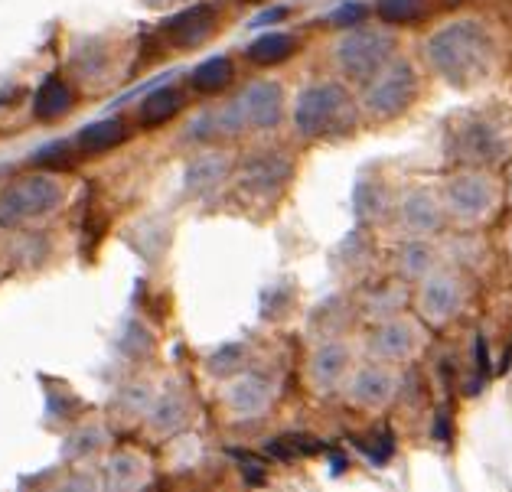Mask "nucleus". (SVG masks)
<instances>
[{"label": "nucleus", "instance_id": "1", "mask_svg": "<svg viewBox=\"0 0 512 492\" xmlns=\"http://www.w3.org/2000/svg\"><path fill=\"white\" fill-rule=\"evenodd\" d=\"M424 59L428 66L454 88H473L496 72L499 43L486 20L460 17L437 27L424 40Z\"/></svg>", "mask_w": 512, "mask_h": 492}, {"label": "nucleus", "instance_id": "2", "mask_svg": "<svg viewBox=\"0 0 512 492\" xmlns=\"http://www.w3.org/2000/svg\"><path fill=\"white\" fill-rule=\"evenodd\" d=\"M512 147V128L486 111H470L460 115L451 131H447V150L451 157L467 163V167H493V163L506 160Z\"/></svg>", "mask_w": 512, "mask_h": 492}, {"label": "nucleus", "instance_id": "3", "mask_svg": "<svg viewBox=\"0 0 512 492\" xmlns=\"http://www.w3.org/2000/svg\"><path fill=\"white\" fill-rule=\"evenodd\" d=\"M284 115V88L278 82H255L242 88L219 115H206V124H216L212 134H245L271 131Z\"/></svg>", "mask_w": 512, "mask_h": 492}, {"label": "nucleus", "instance_id": "4", "mask_svg": "<svg viewBox=\"0 0 512 492\" xmlns=\"http://www.w3.org/2000/svg\"><path fill=\"white\" fill-rule=\"evenodd\" d=\"M418 98V72L408 59L389 62L366 82L362 92V111L369 121H395L415 105Z\"/></svg>", "mask_w": 512, "mask_h": 492}, {"label": "nucleus", "instance_id": "5", "mask_svg": "<svg viewBox=\"0 0 512 492\" xmlns=\"http://www.w3.org/2000/svg\"><path fill=\"white\" fill-rule=\"evenodd\" d=\"M392 56H395V36L389 30L349 27V33L340 36V43H336V66L343 69L346 79L362 85L389 66Z\"/></svg>", "mask_w": 512, "mask_h": 492}, {"label": "nucleus", "instance_id": "6", "mask_svg": "<svg viewBox=\"0 0 512 492\" xmlns=\"http://www.w3.org/2000/svg\"><path fill=\"white\" fill-rule=\"evenodd\" d=\"M444 216H451L460 225H480L496 212L499 206V186L483 170L454 173L444 183L441 196Z\"/></svg>", "mask_w": 512, "mask_h": 492}, {"label": "nucleus", "instance_id": "7", "mask_svg": "<svg viewBox=\"0 0 512 492\" xmlns=\"http://www.w3.org/2000/svg\"><path fill=\"white\" fill-rule=\"evenodd\" d=\"M62 203V186L53 176H27L0 193V229H17L30 219H43Z\"/></svg>", "mask_w": 512, "mask_h": 492}, {"label": "nucleus", "instance_id": "8", "mask_svg": "<svg viewBox=\"0 0 512 492\" xmlns=\"http://www.w3.org/2000/svg\"><path fill=\"white\" fill-rule=\"evenodd\" d=\"M349 92L336 82L307 85L294 102V128L301 137H323L346 121Z\"/></svg>", "mask_w": 512, "mask_h": 492}, {"label": "nucleus", "instance_id": "9", "mask_svg": "<svg viewBox=\"0 0 512 492\" xmlns=\"http://www.w3.org/2000/svg\"><path fill=\"white\" fill-rule=\"evenodd\" d=\"M467 290L460 284L457 274L447 271H431L428 277H421V290H418V310L421 317L431 326H444L451 323L460 310H464Z\"/></svg>", "mask_w": 512, "mask_h": 492}, {"label": "nucleus", "instance_id": "10", "mask_svg": "<svg viewBox=\"0 0 512 492\" xmlns=\"http://www.w3.org/2000/svg\"><path fill=\"white\" fill-rule=\"evenodd\" d=\"M291 176H294L291 160L278 154V150H261V154H255L252 160H245V167L239 173V186L245 196L271 199L281 193Z\"/></svg>", "mask_w": 512, "mask_h": 492}, {"label": "nucleus", "instance_id": "11", "mask_svg": "<svg viewBox=\"0 0 512 492\" xmlns=\"http://www.w3.org/2000/svg\"><path fill=\"white\" fill-rule=\"evenodd\" d=\"M346 398L349 405L362 411H382L395 398V375L389 365H359V369L346 378Z\"/></svg>", "mask_w": 512, "mask_h": 492}, {"label": "nucleus", "instance_id": "12", "mask_svg": "<svg viewBox=\"0 0 512 492\" xmlns=\"http://www.w3.org/2000/svg\"><path fill=\"white\" fill-rule=\"evenodd\" d=\"M418 326L402 317H389L385 323L376 326V333L369 336V356L376 362H408L418 352Z\"/></svg>", "mask_w": 512, "mask_h": 492}, {"label": "nucleus", "instance_id": "13", "mask_svg": "<svg viewBox=\"0 0 512 492\" xmlns=\"http://www.w3.org/2000/svg\"><path fill=\"white\" fill-rule=\"evenodd\" d=\"M444 206L431 189H408L402 206H398V222L411 238H428L444 229Z\"/></svg>", "mask_w": 512, "mask_h": 492}, {"label": "nucleus", "instance_id": "14", "mask_svg": "<svg viewBox=\"0 0 512 492\" xmlns=\"http://www.w3.org/2000/svg\"><path fill=\"white\" fill-rule=\"evenodd\" d=\"M349 369H353V352L340 339H327L310 356V382L317 391H333L336 385H343Z\"/></svg>", "mask_w": 512, "mask_h": 492}, {"label": "nucleus", "instance_id": "15", "mask_svg": "<svg viewBox=\"0 0 512 492\" xmlns=\"http://www.w3.org/2000/svg\"><path fill=\"white\" fill-rule=\"evenodd\" d=\"M216 20H219V10L212 4H196L190 10H183V14L170 17L164 23V36L180 49H190V46H199L203 40H209V33L216 30Z\"/></svg>", "mask_w": 512, "mask_h": 492}, {"label": "nucleus", "instance_id": "16", "mask_svg": "<svg viewBox=\"0 0 512 492\" xmlns=\"http://www.w3.org/2000/svg\"><path fill=\"white\" fill-rule=\"evenodd\" d=\"M226 405L242 414V418H255V414H261L268 405H271V382L261 375H242L235 378V382L229 385L226 391Z\"/></svg>", "mask_w": 512, "mask_h": 492}, {"label": "nucleus", "instance_id": "17", "mask_svg": "<svg viewBox=\"0 0 512 492\" xmlns=\"http://www.w3.org/2000/svg\"><path fill=\"white\" fill-rule=\"evenodd\" d=\"M180 108H183V95L177 88H157V92H151L141 102L137 118H141V128H160V124H167Z\"/></svg>", "mask_w": 512, "mask_h": 492}, {"label": "nucleus", "instance_id": "18", "mask_svg": "<svg viewBox=\"0 0 512 492\" xmlns=\"http://www.w3.org/2000/svg\"><path fill=\"white\" fill-rule=\"evenodd\" d=\"M434 261H437V251L424 242V238H408L398 251V268L408 277V281H421L434 271Z\"/></svg>", "mask_w": 512, "mask_h": 492}, {"label": "nucleus", "instance_id": "19", "mask_svg": "<svg viewBox=\"0 0 512 492\" xmlns=\"http://www.w3.org/2000/svg\"><path fill=\"white\" fill-rule=\"evenodd\" d=\"M294 49H297V40L291 33H268L248 46V59H252L255 66H278V62L294 56Z\"/></svg>", "mask_w": 512, "mask_h": 492}, {"label": "nucleus", "instance_id": "20", "mask_svg": "<svg viewBox=\"0 0 512 492\" xmlns=\"http://www.w3.org/2000/svg\"><path fill=\"white\" fill-rule=\"evenodd\" d=\"M36 118H43V121H56L62 118L66 111L72 108V92H69V85L62 82V79H46L43 88L36 92Z\"/></svg>", "mask_w": 512, "mask_h": 492}, {"label": "nucleus", "instance_id": "21", "mask_svg": "<svg viewBox=\"0 0 512 492\" xmlns=\"http://www.w3.org/2000/svg\"><path fill=\"white\" fill-rule=\"evenodd\" d=\"M124 141V124L108 118V121H95L89 128H82L79 134V147L85 154H105V150L118 147Z\"/></svg>", "mask_w": 512, "mask_h": 492}, {"label": "nucleus", "instance_id": "22", "mask_svg": "<svg viewBox=\"0 0 512 492\" xmlns=\"http://www.w3.org/2000/svg\"><path fill=\"white\" fill-rule=\"evenodd\" d=\"M232 59L226 56H212L206 62H199L196 72H193V88L196 92H203V95H212V92H222L229 82H232Z\"/></svg>", "mask_w": 512, "mask_h": 492}, {"label": "nucleus", "instance_id": "23", "mask_svg": "<svg viewBox=\"0 0 512 492\" xmlns=\"http://www.w3.org/2000/svg\"><path fill=\"white\" fill-rule=\"evenodd\" d=\"M226 170H229L226 157H199L196 163H190V170H186V189H190V193H206V189H212L226 176Z\"/></svg>", "mask_w": 512, "mask_h": 492}, {"label": "nucleus", "instance_id": "24", "mask_svg": "<svg viewBox=\"0 0 512 492\" xmlns=\"http://www.w3.org/2000/svg\"><path fill=\"white\" fill-rule=\"evenodd\" d=\"M376 14L382 23L405 27V23H418L428 14V0H376Z\"/></svg>", "mask_w": 512, "mask_h": 492}, {"label": "nucleus", "instance_id": "25", "mask_svg": "<svg viewBox=\"0 0 512 492\" xmlns=\"http://www.w3.org/2000/svg\"><path fill=\"white\" fill-rule=\"evenodd\" d=\"M186 421V408L180 398H164V405L157 408V418L154 424L160 427V431H177V427Z\"/></svg>", "mask_w": 512, "mask_h": 492}, {"label": "nucleus", "instance_id": "26", "mask_svg": "<svg viewBox=\"0 0 512 492\" xmlns=\"http://www.w3.org/2000/svg\"><path fill=\"white\" fill-rule=\"evenodd\" d=\"M362 17H366V7L362 4H343L330 14V23L333 27H356V23H362Z\"/></svg>", "mask_w": 512, "mask_h": 492}, {"label": "nucleus", "instance_id": "27", "mask_svg": "<svg viewBox=\"0 0 512 492\" xmlns=\"http://www.w3.org/2000/svg\"><path fill=\"white\" fill-rule=\"evenodd\" d=\"M239 359H242V346H226V349L219 352V356H212V365H209V369L226 375V372L235 369V365H239Z\"/></svg>", "mask_w": 512, "mask_h": 492}, {"label": "nucleus", "instance_id": "28", "mask_svg": "<svg viewBox=\"0 0 512 492\" xmlns=\"http://www.w3.org/2000/svg\"><path fill=\"white\" fill-rule=\"evenodd\" d=\"M281 17H287V7H274V10H265V14H261V17H255L252 27H265V23H274V20H281Z\"/></svg>", "mask_w": 512, "mask_h": 492}, {"label": "nucleus", "instance_id": "29", "mask_svg": "<svg viewBox=\"0 0 512 492\" xmlns=\"http://www.w3.org/2000/svg\"><path fill=\"white\" fill-rule=\"evenodd\" d=\"M434 437L441 440V444H447V440H451V427H447V414H444V411L437 414V424H434Z\"/></svg>", "mask_w": 512, "mask_h": 492}, {"label": "nucleus", "instance_id": "30", "mask_svg": "<svg viewBox=\"0 0 512 492\" xmlns=\"http://www.w3.org/2000/svg\"><path fill=\"white\" fill-rule=\"evenodd\" d=\"M506 248H509V255H512V225H509V232H506Z\"/></svg>", "mask_w": 512, "mask_h": 492}, {"label": "nucleus", "instance_id": "31", "mask_svg": "<svg viewBox=\"0 0 512 492\" xmlns=\"http://www.w3.org/2000/svg\"><path fill=\"white\" fill-rule=\"evenodd\" d=\"M509 193H512V180H509Z\"/></svg>", "mask_w": 512, "mask_h": 492}]
</instances>
